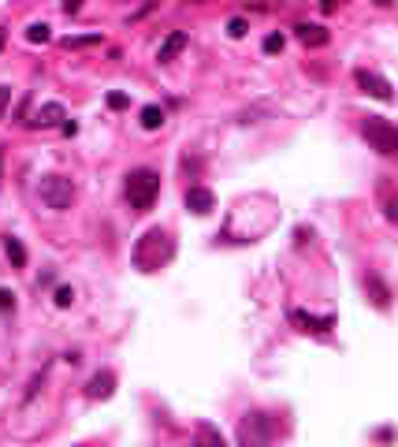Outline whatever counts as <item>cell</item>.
<instances>
[{"label": "cell", "instance_id": "1", "mask_svg": "<svg viewBox=\"0 0 398 447\" xmlns=\"http://www.w3.org/2000/svg\"><path fill=\"white\" fill-rule=\"evenodd\" d=\"M172 254H175L172 235H168V231H160V227L145 231V235H142V242L135 246V261H138V269H142V272H153V269H160L164 261H172Z\"/></svg>", "mask_w": 398, "mask_h": 447}, {"label": "cell", "instance_id": "2", "mask_svg": "<svg viewBox=\"0 0 398 447\" xmlns=\"http://www.w3.org/2000/svg\"><path fill=\"white\" fill-rule=\"evenodd\" d=\"M160 194V175L153 168H135L127 175V202L135 212H149Z\"/></svg>", "mask_w": 398, "mask_h": 447}, {"label": "cell", "instance_id": "3", "mask_svg": "<svg viewBox=\"0 0 398 447\" xmlns=\"http://www.w3.org/2000/svg\"><path fill=\"white\" fill-rule=\"evenodd\" d=\"M276 436V418H268V413H246V418L239 421V447H268Z\"/></svg>", "mask_w": 398, "mask_h": 447}, {"label": "cell", "instance_id": "4", "mask_svg": "<svg viewBox=\"0 0 398 447\" xmlns=\"http://www.w3.org/2000/svg\"><path fill=\"white\" fill-rule=\"evenodd\" d=\"M361 135H365V142H369L376 153H384V157L398 153V130H394L391 120H384V115H369V120L361 123Z\"/></svg>", "mask_w": 398, "mask_h": 447}, {"label": "cell", "instance_id": "5", "mask_svg": "<svg viewBox=\"0 0 398 447\" xmlns=\"http://www.w3.org/2000/svg\"><path fill=\"white\" fill-rule=\"evenodd\" d=\"M38 194H41V202L48 209L63 212V209H71V202H75V183H71L68 175H41Z\"/></svg>", "mask_w": 398, "mask_h": 447}, {"label": "cell", "instance_id": "6", "mask_svg": "<svg viewBox=\"0 0 398 447\" xmlns=\"http://www.w3.org/2000/svg\"><path fill=\"white\" fill-rule=\"evenodd\" d=\"M357 78V86L365 90V93H369V97H376V101H394V93H391V82L384 78V75H376V71H357L354 75Z\"/></svg>", "mask_w": 398, "mask_h": 447}, {"label": "cell", "instance_id": "7", "mask_svg": "<svg viewBox=\"0 0 398 447\" xmlns=\"http://www.w3.org/2000/svg\"><path fill=\"white\" fill-rule=\"evenodd\" d=\"M187 209L197 212V217H209V212L216 209V194H212L209 187H190L187 190Z\"/></svg>", "mask_w": 398, "mask_h": 447}, {"label": "cell", "instance_id": "8", "mask_svg": "<svg viewBox=\"0 0 398 447\" xmlns=\"http://www.w3.org/2000/svg\"><path fill=\"white\" fill-rule=\"evenodd\" d=\"M294 38L302 41V45H309V48H320V45L331 41L328 26H320V23H298V26H294Z\"/></svg>", "mask_w": 398, "mask_h": 447}, {"label": "cell", "instance_id": "9", "mask_svg": "<svg viewBox=\"0 0 398 447\" xmlns=\"http://www.w3.org/2000/svg\"><path fill=\"white\" fill-rule=\"evenodd\" d=\"M187 45H190V34H187V30H172V34L164 38V45L157 48V60H160V63H172Z\"/></svg>", "mask_w": 398, "mask_h": 447}, {"label": "cell", "instance_id": "10", "mask_svg": "<svg viewBox=\"0 0 398 447\" xmlns=\"http://www.w3.org/2000/svg\"><path fill=\"white\" fill-rule=\"evenodd\" d=\"M63 120H68V108H63L60 101H48L34 112V123L38 127H63Z\"/></svg>", "mask_w": 398, "mask_h": 447}, {"label": "cell", "instance_id": "11", "mask_svg": "<svg viewBox=\"0 0 398 447\" xmlns=\"http://www.w3.org/2000/svg\"><path fill=\"white\" fill-rule=\"evenodd\" d=\"M112 391H115V376H112V373H93V376H90V384H86L90 399H108Z\"/></svg>", "mask_w": 398, "mask_h": 447}, {"label": "cell", "instance_id": "12", "mask_svg": "<svg viewBox=\"0 0 398 447\" xmlns=\"http://www.w3.org/2000/svg\"><path fill=\"white\" fill-rule=\"evenodd\" d=\"M290 321L302 324V332H328V328L335 324V317H313V313H302V309H294Z\"/></svg>", "mask_w": 398, "mask_h": 447}, {"label": "cell", "instance_id": "13", "mask_svg": "<svg viewBox=\"0 0 398 447\" xmlns=\"http://www.w3.org/2000/svg\"><path fill=\"white\" fill-rule=\"evenodd\" d=\"M365 291L372 294V302L379 306V309H387L391 306V291H387V284L379 276H365Z\"/></svg>", "mask_w": 398, "mask_h": 447}, {"label": "cell", "instance_id": "14", "mask_svg": "<svg viewBox=\"0 0 398 447\" xmlns=\"http://www.w3.org/2000/svg\"><path fill=\"white\" fill-rule=\"evenodd\" d=\"M138 123H142L145 130H160V127H164V108H160V105H145V108L138 112Z\"/></svg>", "mask_w": 398, "mask_h": 447}, {"label": "cell", "instance_id": "15", "mask_svg": "<svg viewBox=\"0 0 398 447\" xmlns=\"http://www.w3.org/2000/svg\"><path fill=\"white\" fill-rule=\"evenodd\" d=\"M4 250H8V257H11L15 269H23V264H26V246L15 239V235H4Z\"/></svg>", "mask_w": 398, "mask_h": 447}, {"label": "cell", "instance_id": "16", "mask_svg": "<svg viewBox=\"0 0 398 447\" xmlns=\"http://www.w3.org/2000/svg\"><path fill=\"white\" fill-rule=\"evenodd\" d=\"M48 38H53V26H48V23H30L26 26V41L30 45H45Z\"/></svg>", "mask_w": 398, "mask_h": 447}, {"label": "cell", "instance_id": "17", "mask_svg": "<svg viewBox=\"0 0 398 447\" xmlns=\"http://www.w3.org/2000/svg\"><path fill=\"white\" fill-rule=\"evenodd\" d=\"M197 443H201V447H227L224 436L212 425H197Z\"/></svg>", "mask_w": 398, "mask_h": 447}, {"label": "cell", "instance_id": "18", "mask_svg": "<svg viewBox=\"0 0 398 447\" xmlns=\"http://www.w3.org/2000/svg\"><path fill=\"white\" fill-rule=\"evenodd\" d=\"M60 45L63 48H90V45H101V34H68Z\"/></svg>", "mask_w": 398, "mask_h": 447}, {"label": "cell", "instance_id": "19", "mask_svg": "<svg viewBox=\"0 0 398 447\" xmlns=\"http://www.w3.org/2000/svg\"><path fill=\"white\" fill-rule=\"evenodd\" d=\"M283 45H287V38H283V34H268V38H264V53L276 56V53H283Z\"/></svg>", "mask_w": 398, "mask_h": 447}, {"label": "cell", "instance_id": "20", "mask_svg": "<svg viewBox=\"0 0 398 447\" xmlns=\"http://www.w3.org/2000/svg\"><path fill=\"white\" fill-rule=\"evenodd\" d=\"M71 302H75V287H56V306L68 309Z\"/></svg>", "mask_w": 398, "mask_h": 447}, {"label": "cell", "instance_id": "21", "mask_svg": "<svg viewBox=\"0 0 398 447\" xmlns=\"http://www.w3.org/2000/svg\"><path fill=\"white\" fill-rule=\"evenodd\" d=\"M15 309V294L8 287H0V313H11Z\"/></svg>", "mask_w": 398, "mask_h": 447}, {"label": "cell", "instance_id": "22", "mask_svg": "<svg viewBox=\"0 0 398 447\" xmlns=\"http://www.w3.org/2000/svg\"><path fill=\"white\" fill-rule=\"evenodd\" d=\"M227 38H246V19H231L227 23Z\"/></svg>", "mask_w": 398, "mask_h": 447}, {"label": "cell", "instance_id": "23", "mask_svg": "<svg viewBox=\"0 0 398 447\" xmlns=\"http://www.w3.org/2000/svg\"><path fill=\"white\" fill-rule=\"evenodd\" d=\"M8 105H11V86H4V82H0V120H4Z\"/></svg>", "mask_w": 398, "mask_h": 447}, {"label": "cell", "instance_id": "24", "mask_svg": "<svg viewBox=\"0 0 398 447\" xmlns=\"http://www.w3.org/2000/svg\"><path fill=\"white\" fill-rule=\"evenodd\" d=\"M127 105H130L127 93H108V108H127Z\"/></svg>", "mask_w": 398, "mask_h": 447}, {"label": "cell", "instance_id": "25", "mask_svg": "<svg viewBox=\"0 0 398 447\" xmlns=\"http://www.w3.org/2000/svg\"><path fill=\"white\" fill-rule=\"evenodd\" d=\"M63 11H68V15H78V11H82V4H75V0H68V4H63Z\"/></svg>", "mask_w": 398, "mask_h": 447}, {"label": "cell", "instance_id": "26", "mask_svg": "<svg viewBox=\"0 0 398 447\" xmlns=\"http://www.w3.org/2000/svg\"><path fill=\"white\" fill-rule=\"evenodd\" d=\"M4 41H8V26H0V53H4Z\"/></svg>", "mask_w": 398, "mask_h": 447}]
</instances>
